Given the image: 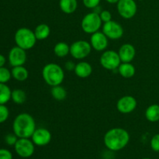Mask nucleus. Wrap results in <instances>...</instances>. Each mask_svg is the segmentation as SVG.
Wrapping results in <instances>:
<instances>
[{
  "mask_svg": "<svg viewBox=\"0 0 159 159\" xmlns=\"http://www.w3.org/2000/svg\"><path fill=\"white\" fill-rule=\"evenodd\" d=\"M118 54L121 62H131L136 56V49L130 43H124L120 48Z\"/></svg>",
  "mask_w": 159,
  "mask_h": 159,
  "instance_id": "nucleus-15",
  "label": "nucleus"
},
{
  "mask_svg": "<svg viewBox=\"0 0 159 159\" xmlns=\"http://www.w3.org/2000/svg\"><path fill=\"white\" fill-rule=\"evenodd\" d=\"M0 159H12V155L9 150L5 148L0 149Z\"/></svg>",
  "mask_w": 159,
  "mask_h": 159,
  "instance_id": "nucleus-32",
  "label": "nucleus"
},
{
  "mask_svg": "<svg viewBox=\"0 0 159 159\" xmlns=\"http://www.w3.org/2000/svg\"><path fill=\"white\" fill-rule=\"evenodd\" d=\"M145 117L148 121L155 123L159 121V105L152 104L145 110Z\"/></svg>",
  "mask_w": 159,
  "mask_h": 159,
  "instance_id": "nucleus-21",
  "label": "nucleus"
},
{
  "mask_svg": "<svg viewBox=\"0 0 159 159\" xmlns=\"http://www.w3.org/2000/svg\"><path fill=\"white\" fill-rule=\"evenodd\" d=\"M139 1H142V0H139Z\"/></svg>",
  "mask_w": 159,
  "mask_h": 159,
  "instance_id": "nucleus-37",
  "label": "nucleus"
},
{
  "mask_svg": "<svg viewBox=\"0 0 159 159\" xmlns=\"http://www.w3.org/2000/svg\"><path fill=\"white\" fill-rule=\"evenodd\" d=\"M92 49L93 48L90 42L84 40H77L70 46V54L75 59L82 60L89 55Z\"/></svg>",
  "mask_w": 159,
  "mask_h": 159,
  "instance_id": "nucleus-7",
  "label": "nucleus"
},
{
  "mask_svg": "<svg viewBox=\"0 0 159 159\" xmlns=\"http://www.w3.org/2000/svg\"><path fill=\"white\" fill-rule=\"evenodd\" d=\"M59 6L64 13L71 14L77 9L78 2L77 0H60Z\"/></svg>",
  "mask_w": 159,
  "mask_h": 159,
  "instance_id": "nucleus-19",
  "label": "nucleus"
},
{
  "mask_svg": "<svg viewBox=\"0 0 159 159\" xmlns=\"http://www.w3.org/2000/svg\"><path fill=\"white\" fill-rule=\"evenodd\" d=\"M11 99L17 105H22L26 100V93L23 89H14L13 91H12Z\"/></svg>",
  "mask_w": 159,
  "mask_h": 159,
  "instance_id": "nucleus-24",
  "label": "nucleus"
},
{
  "mask_svg": "<svg viewBox=\"0 0 159 159\" xmlns=\"http://www.w3.org/2000/svg\"><path fill=\"white\" fill-rule=\"evenodd\" d=\"M151 148L155 152H159V134H155L151 140Z\"/></svg>",
  "mask_w": 159,
  "mask_h": 159,
  "instance_id": "nucleus-29",
  "label": "nucleus"
},
{
  "mask_svg": "<svg viewBox=\"0 0 159 159\" xmlns=\"http://www.w3.org/2000/svg\"><path fill=\"white\" fill-rule=\"evenodd\" d=\"M9 116L8 107L5 104H0V124L6 122Z\"/></svg>",
  "mask_w": 159,
  "mask_h": 159,
  "instance_id": "nucleus-27",
  "label": "nucleus"
},
{
  "mask_svg": "<svg viewBox=\"0 0 159 159\" xmlns=\"http://www.w3.org/2000/svg\"><path fill=\"white\" fill-rule=\"evenodd\" d=\"M16 46L23 48L25 51L32 49L37 43V38L33 30L26 27H22L17 30L14 36Z\"/></svg>",
  "mask_w": 159,
  "mask_h": 159,
  "instance_id": "nucleus-4",
  "label": "nucleus"
},
{
  "mask_svg": "<svg viewBox=\"0 0 159 159\" xmlns=\"http://www.w3.org/2000/svg\"><path fill=\"white\" fill-rule=\"evenodd\" d=\"M19 138L15 134H8L6 137H5V142L6 144L9 146H14L18 141Z\"/></svg>",
  "mask_w": 159,
  "mask_h": 159,
  "instance_id": "nucleus-28",
  "label": "nucleus"
},
{
  "mask_svg": "<svg viewBox=\"0 0 159 159\" xmlns=\"http://www.w3.org/2000/svg\"><path fill=\"white\" fill-rule=\"evenodd\" d=\"M51 96L54 99L57 101H62L66 99L67 97V91L64 87L61 85H56L51 88Z\"/></svg>",
  "mask_w": 159,
  "mask_h": 159,
  "instance_id": "nucleus-23",
  "label": "nucleus"
},
{
  "mask_svg": "<svg viewBox=\"0 0 159 159\" xmlns=\"http://www.w3.org/2000/svg\"><path fill=\"white\" fill-rule=\"evenodd\" d=\"M44 82L50 86L60 85L65 79V72L61 67L55 63L47 64L42 70Z\"/></svg>",
  "mask_w": 159,
  "mask_h": 159,
  "instance_id": "nucleus-3",
  "label": "nucleus"
},
{
  "mask_svg": "<svg viewBox=\"0 0 159 159\" xmlns=\"http://www.w3.org/2000/svg\"><path fill=\"white\" fill-rule=\"evenodd\" d=\"M74 71L78 77L81 79H85V78L89 77L92 75L93 67L89 62L80 61L76 64Z\"/></svg>",
  "mask_w": 159,
  "mask_h": 159,
  "instance_id": "nucleus-16",
  "label": "nucleus"
},
{
  "mask_svg": "<svg viewBox=\"0 0 159 159\" xmlns=\"http://www.w3.org/2000/svg\"><path fill=\"white\" fill-rule=\"evenodd\" d=\"M108 37L103 34V32L97 31L94 34H91L90 37V43L95 51H103L107 48L109 44Z\"/></svg>",
  "mask_w": 159,
  "mask_h": 159,
  "instance_id": "nucleus-14",
  "label": "nucleus"
},
{
  "mask_svg": "<svg viewBox=\"0 0 159 159\" xmlns=\"http://www.w3.org/2000/svg\"><path fill=\"white\" fill-rule=\"evenodd\" d=\"M99 16L102 23H107L112 20V14L108 10H102V12L99 13Z\"/></svg>",
  "mask_w": 159,
  "mask_h": 159,
  "instance_id": "nucleus-31",
  "label": "nucleus"
},
{
  "mask_svg": "<svg viewBox=\"0 0 159 159\" xmlns=\"http://www.w3.org/2000/svg\"><path fill=\"white\" fill-rule=\"evenodd\" d=\"M6 57H5V56H3L2 54H0V68L1 67H4L5 64H6Z\"/></svg>",
  "mask_w": 159,
  "mask_h": 159,
  "instance_id": "nucleus-34",
  "label": "nucleus"
},
{
  "mask_svg": "<svg viewBox=\"0 0 159 159\" xmlns=\"http://www.w3.org/2000/svg\"><path fill=\"white\" fill-rule=\"evenodd\" d=\"M121 64L119 54L115 51H105L100 57V65L105 69L109 71H117L118 67Z\"/></svg>",
  "mask_w": 159,
  "mask_h": 159,
  "instance_id": "nucleus-6",
  "label": "nucleus"
},
{
  "mask_svg": "<svg viewBox=\"0 0 159 159\" xmlns=\"http://www.w3.org/2000/svg\"><path fill=\"white\" fill-rule=\"evenodd\" d=\"M54 53L58 57H66L70 53V46L65 42H58L54 46Z\"/></svg>",
  "mask_w": 159,
  "mask_h": 159,
  "instance_id": "nucleus-22",
  "label": "nucleus"
},
{
  "mask_svg": "<svg viewBox=\"0 0 159 159\" xmlns=\"http://www.w3.org/2000/svg\"><path fill=\"white\" fill-rule=\"evenodd\" d=\"M37 129L34 118L27 113L17 115L12 123L13 133L19 138H30Z\"/></svg>",
  "mask_w": 159,
  "mask_h": 159,
  "instance_id": "nucleus-2",
  "label": "nucleus"
},
{
  "mask_svg": "<svg viewBox=\"0 0 159 159\" xmlns=\"http://www.w3.org/2000/svg\"><path fill=\"white\" fill-rule=\"evenodd\" d=\"M35 144L29 138H19L14 145L17 155L21 158H27L32 156L35 150Z\"/></svg>",
  "mask_w": 159,
  "mask_h": 159,
  "instance_id": "nucleus-8",
  "label": "nucleus"
},
{
  "mask_svg": "<svg viewBox=\"0 0 159 159\" xmlns=\"http://www.w3.org/2000/svg\"><path fill=\"white\" fill-rule=\"evenodd\" d=\"M26 61V53L25 50L18 46L13 47L9 51V62L12 67L21 66Z\"/></svg>",
  "mask_w": 159,
  "mask_h": 159,
  "instance_id": "nucleus-12",
  "label": "nucleus"
},
{
  "mask_svg": "<svg viewBox=\"0 0 159 159\" xmlns=\"http://www.w3.org/2000/svg\"><path fill=\"white\" fill-rule=\"evenodd\" d=\"M118 73L124 79H130L136 73V69L131 62H122L117 68Z\"/></svg>",
  "mask_w": 159,
  "mask_h": 159,
  "instance_id": "nucleus-17",
  "label": "nucleus"
},
{
  "mask_svg": "<svg viewBox=\"0 0 159 159\" xmlns=\"http://www.w3.org/2000/svg\"><path fill=\"white\" fill-rule=\"evenodd\" d=\"M137 105L138 102L134 96H124L118 99L116 102V108L120 113L128 114L134 111Z\"/></svg>",
  "mask_w": 159,
  "mask_h": 159,
  "instance_id": "nucleus-11",
  "label": "nucleus"
},
{
  "mask_svg": "<svg viewBox=\"0 0 159 159\" xmlns=\"http://www.w3.org/2000/svg\"><path fill=\"white\" fill-rule=\"evenodd\" d=\"M37 40H43L48 38L51 34V28L46 23H40L36 26L34 30Z\"/></svg>",
  "mask_w": 159,
  "mask_h": 159,
  "instance_id": "nucleus-18",
  "label": "nucleus"
},
{
  "mask_svg": "<svg viewBox=\"0 0 159 159\" xmlns=\"http://www.w3.org/2000/svg\"><path fill=\"white\" fill-rule=\"evenodd\" d=\"M102 32L103 34L111 40H118L120 39L124 35V28L117 22L114 20L104 23L102 26Z\"/></svg>",
  "mask_w": 159,
  "mask_h": 159,
  "instance_id": "nucleus-10",
  "label": "nucleus"
},
{
  "mask_svg": "<svg viewBox=\"0 0 159 159\" xmlns=\"http://www.w3.org/2000/svg\"><path fill=\"white\" fill-rule=\"evenodd\" d=\"M120 0H107V2L110 3V4H117V2H119Z\"/></svg>",
  "mask_w": 159,
  "mask_h": 159,
  "instance_id": "nucleus-35",
  "label": "nucleus"
},
{
  "mask_svg": "<svg viewBox=\"0 0 159 159\" xmlns=\"http://www.w3.org/2000/svg\"><path fill=\"white\" fill-rule=\"evenodd\" d=\"M75 64L74 63L73 61H67L66 63H65V68H66L68 71H74L75 68Z\"/></svg>",
  "mask_w": 159,
  "mask_h": 159,
  "instance_id": "nucleus-33",
  "label": "nucleus"
},
{
  "mask_svg": "<svg viewBox=\"0 0 159 159\" xmlns=\"http://www.w3.org/2000/svg\"><path fill=\"white\" fill-rule=\"evenodd\" d=\"M142 159H151V158H142Z\"/></svg>",
  "mask_w": 159,
  "mask_h": 159,
  "instance_id": "nucleus-36",
  "label": "nucleus"
},
{
  "mask_svg": "<svg viewBox=\"0 0 159 159\" xmlns=\"http://www.w3.org/2000/svg\"><path fill=\"white\" fill-rule=\"evenodd\" d=\"M104 144L110 151L118 152L124 149L130 141L128 131L121 127H115L109 130L104 135Z\"/></svg>",
  "mask_w": 159,
  "mask_h": 159,
  "instance_id": "nucleus-1",
  "label": "nucleus"
},
{
  "mask_svg": "<svg viewBox=\"0 0 159 159\" xmlns=\"http://www.w3.org/2000/svg\"><path fill=\"white\" fill-rule=\"evenodd\" d=\"M12 77V72L5 67L0 68V83H5L9 82Z\"/></svg>",
  "mask_w": 159,
  "mask_h": 159,
  "instance_id": "nucleus-26",
  "label": "nucleus"
},
{
  "mask_svg": "<svg viewBox=\"0 0 159 159\" xmlns=\"http://www.w3.org/2000/svg\"><path fill=\"white\" fill-rule=\"evenodd\" d=\"M102 21L101 20L100 16L99 13L95 12H89L86 14L82 18L81 26L82 30L89 34H93L99 31L102 26Z\"/></svg>",
  "mask_w": 159,
  "mask_h": 159,
  "instance_id": "nucleus-5",
  "label": "nucleus"
},
{
  "mask_svg": "<svg viewBox=\"0 0 159 159\" xmlns=\"http://www.w3.org/2000/svg\"><path fill=\"white\" fill-rule=\"evenodd\" d=\"M51 133L48 129L40 127L36 129L31 137V140L35 145L43 147L48 145L51 142Z\"/></svg>",
  "mask_w": 159,
  "mask_h": 159,
  "instance_id": "nucleus-13",
  "label": "nucleus"
},
{
  "mask_svg": "<svg viewBox=\"0 0 159 159\" xmlns=\"http://www.w3.org/2000/svg\"><path fill=\"white\" fill-rule=\"evenodd\" d=\"M12 91L5 83H0V104H6L11 99Z\"/></svg>",
  "mask_w": 159,
  "mask_h": 159,
  "instance_id": "nucleus-25",
  "label": "nucleus"
},
{
  "mask_svg": "<svg viewBox=\"0 0 159 159\" xmlns=\"http://www.w3.org/2000/svg\"><path fill=\"white\" fill-rule=\"evenodd\" d=\"M101 0H82L84 6L88 9H95L99 5Z\"/></svg>",
  "mask_w": 159,
  "mask_h": 159,
  "instance_id": "nucleus-30",
  "label": "nucleus"
},
{
  "mask_svg": "<svg viewBox=\"0 0 159 159\" xmlns=\"http://www.w3.org/2000/svg\"><path fill=\"white\" fill-rule=\"evenodd\" d=\"M138 6L134 0H120L117 2V11L120 16L126 20L133 18L137 13Z\"/></svg>",
  "mask_w": 159,
  "mask_h": 159,
  "instance_id": "nucleus-9",
  "label": "nucleus"
},
{
  "mask_svg": "<svg viewBox=\"0 0 159 159\" xmlns=\"http://www.w3.org/2000/svg\"><path fill=\"white\" fill-rule=\"evenodd\" d=\"M11 72H12V77L19 82H24L29 77V72L27 69L23 67V65L13 67Z\"/></svg>",
  "mask_w": 159,
  "mask_h": 159,
  "instance_id": "nucleus-20",
  "label": "nucleus"
}]
</instances>
